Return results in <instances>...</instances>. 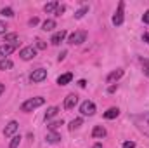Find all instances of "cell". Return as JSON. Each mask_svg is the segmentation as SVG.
Returning <instances> with one entry per match:
<instances>
[{
    "instance_id": "11",
    "label": "cell",
    "mask_w": 149,
    "mask_h": 148,
    "mask_svg": "<svg viewBox=\"0 0 149 148\" xmlns=\"http://www.w3.org/2000/svg\"><path fill=\"white\" fill-rule=\"evenodd\" d=\"M121 77H123V70H121V68H118V70H114V72H111V73L108 75V77H106V80L111 84V82H116V80H120Z\"/></svg>"
},
{
    "instance_id": "29",
    "label": "cell",
    "mask_w": 149,
    "mask_h": 148,
    "mask_svg": "<svg viewBox=\"0 0 149 148\" xmlns=\"http://www.w3.org/2000/svg\"><path fill=\"white\" fill-rule=\"evenodd\" d=\"M5 32H7V25H5L3 21H0V35H2V33H5Z\"/></svg>"
},
{
    "instance_id": "21",
    "label": "cell",
    "mask_w": 149,
    "mask_h": 148,
    "mask_svg": "<svg viewBox=\"0 0 149 148\" xmlns=\"http://www.w3.org/2000/svg\"><path fill=\"white\" fill-rule=\"evenodd\" d=\"M81 124H83V120H81V118H74V120L70 122V125H68V127H70V131H74V129H78Z\"/></svg>"
},
{
    "instance_id": "25",
    "label": "cell",
    "mask_w": 149,
    "mask_h": 148,
    "mask_svg": "<svg viewBox=\"0 0 149 148\" xmlns=\"http://www.w3.org/2000/svg\"><path fill=\"white\" fill-rule=\"evenodd\" d=\"M141 63H142V68H144V73H146V75L149 77V59H144V58H142V59H141Z\"/></svg>"
},
{
    "instance_id": "13",
    "label": "cell",
    "mask_w": 149,
    "mask_h": 148,
    "mask_svg": "<svg viewBox=\"0 0 149 148\" xmlns=\"http://www.w3.org/2000/svg\"><path fill=\"white\" fill-rule=\"evenodd\" d=\"M45 140H47L49 143H52V145H54V143H59V141H61V136H59L56 131H50V132L45 136Z\"/></svg>"
},
{
    "instance_id": "12",
    "label": "cell",
    "mask_w": 149,
    "mask_h": 148,
    "mask_svg": "<svg viewBox=\"0 0 149 148\" xmlns=\"http://www.w3.org/2000/svg\"><path fill=\"white\" fill-rule=\"evenodd\" d=\"M56 28V21L54 19H45L43 23H42V30L43 32H52Z\"/></svg>"
},
{
    "instance_id": "20",
    "label": "cell",
    "mask_w": 149,
    "mask_h": 148,
    "mask_svg": "<svg viewBox=\"0 0 149 148\" xmlns=\"http://www.w3.org/2000/svg\"><path fill=\"white\" fill-rule=\"evenodd\" d=\"M87 12H88V5H83L81 9H78V11L74 12V18H76V19H80V18H83Z\"/></svg>"
},
{
    "instance_id": "17",
    "label": "cell",
    "mask_w": 149,
    "mask_h": 148,
    "mask_svg": "<svg viewBox=\"0 0 149 148\" xmlns=\"http://www.w3.org/2000/svg\"><path fill=\"white\" fill-rule=\"evenodd\" d=\"M12 66H14V63H12L10 59H7V58L0 59V70H2V72H5V70H10Z\"/></svg>"
},
{
    "instance_id": "16",
    "label": "cell",
    "mask_w": 149,
    "mask_h": 148,
    "mask_svg": "<svg viewBox=\"0 0 149 148\" xmlns=\"http://www.w3.org/2000/svg\"><path fill=\"white\" fill-rule=\"evenodd\" d=\"M71 78H73L71 73H64V75H61V77H57V84L59 85H66V84L71 82Z\"/></svg>"
},
{
    "instance_id": "30",
    "label": "cell",
    "mask_w": 149,
    "mask_h": 148,
    "mask_svg": "<svg viewBox=\"0 0 149 148\" xmlns=\"http://www.w3.org/2000/svg\"><path fill=\"white\" fill-rule=\"evenodd\" d=\"M123 148H135V143L134 141H125L123 143Z\"/></svg>"
},
{
    "instance_id": "32",
    "label": "cell",
    "mask_w": 149,
    "mask_h": 148,
    "mask_svg": "<svg viewBox=\"0 0 149 148\" xmlns=\"http://www.w3.org/2000/svg\"><path fill=\"white\" fill-rule=\"evenodd\" d=\"M37 47L38 49H45V44H43L42 40H37Z\"/></svg>"
},
{
    "instance_id": "3",
    "label": "cell",
    "mask_w": 149,
    "mask_h": 148,
    "mask_svg": "<svg viewBox=\"0 0 149 148\" xmlns=\"http://www.w3.org/2000/svg\"><path fill=\"white\" fill-rule=\"evenodd\" d=\"M87 40V32H83V30H80V32H74L70 35L68 38V44H71V45H80V44H83Z\"/></svg>"
},
{
    "instance_id": "18",
    "label": "cell",
    "mask_w": 149,
    "mask_h": 148,
    "mask_svg": "<svg viewBox=\"0 0 149 148\" xmlns=\"http://www.w3.org/2000/svg\"><path fill=\"white\" fill-rule=\"evenodd\" d=\"M118 115H120L118 108H109L108 111H104V118H116Z\"/></svg>"
},
{
    "instance_id": "37",
    "label": "cell",
    "mask_w": 149,
    "mask_h": 148,
    "mask_svg": "<svg viewBox=\"0 0 149 148\" xmlns=\"http://www.w3.org/2000/svg\"><path fill=\"white\" fill-rule=\"evenodd\" d=\"M94 148H102V145H99V143H97V145H95Z\"/></svg>"
},
{
    "instance_id": "33",
    "label": "cell",
    "mask_w": 149,
    "mask_h": 148,
    "mask_svg": "<svg viewBox=\"0 0 149 148\" xmlns=\"http://www.w3.org/2000/svg\"><path fill=\"white\" fill-rule=\"evenodd\" d=\"M64 58H66V51H63V52H61V54H59V58H57V59H59V61H63V59H64Z\"/></svg>"
},
{
    "instance_id": "7",
    "label": "cell",
    "mask_w": 149,
    "mask_h": 148,
    "mask_svg": "<svg viewBox=\"0 0 149 148\" xmlns=\"http://www.w3.org/2000/svg\"><path fill=\"white\" fill-rule=\"evenodd\" d=\"M17 127H19V124L16 122V120H10L7 125H5V129H3V134L9 138V136H14L16 134V131H17Z\"/></svg>"
},
{
    "instance_id": "34",
    "label": "cell",
    "mask_w": 149,
    "mask_h": 148,
    "mask_svg": "<svg viewBox=\"0 0 149 148\" xmlns=\"http://www.w3.org/2000/svg\"><path fill=\"white\" fill-rule=\"evenodd\" d=\"M142 40L148 42V45H149V33H144V35H142Z\"/></svg>"
},
{
    "instance_id": "4",
    "label": "cell",
    "mask_w": 149,
    "mask_h": 148,
    "mask_svg": "<svg viewBox=\"0 0 149 148\" xmlns=\"http://www.w3.org/2000/svg\"><path fill=\"white\" fill-rule=\"evenodd\" d=\"M19 56H21V59H24V61H30V59H33V58L37 56V49H35L33 45H28V47L21 49Z\"/></svg>"
},
{
    "instance_id": "1",
    "label": "cell",
    "mask_w": 149,
    "mask_h": 148,
    "mask_svg": "<svg viewBox=\"0 0 149 148\" xmlns=\"http://www.w3.org/2000/svg\"><path fill=\"white\" fill-rule=\"evenodd\" d=\"M45 103V99L42 98V96H37V98H31V99H26L23 105H21V110L23 111H33L35 108L38 106H42Z\"/></svg>"
},
{
    "instance_id": "36",
    "label": "cell",
    "mask_w": 149,
    "mask_h": 148,
    "mask_svg": "<svg viewBox=\"0 0 149 148\" xmlns=\"http://www.w3.org/2000/svg\"><path fill=\"white\" fill-rule=\"evenodd\" d=\"M3 89H5V85H3V84H2V82H0V94H2V92H3Z\"/></svg>"
},
{
    "instance_id": "6",
    "label": "cell",
    "mask_w": 149,
    "mask_h": 148,
    "mask_svg": "<svg viewBox=\"0 0 149 148\" xmlns=\"http://www.w3.org/2000/svg\"><path fill=\"white\" fill-rule=\"evenodd\" d=\"M47 78V70H43V68H38V70H33V73L30 75V80L31 82H42V80H45Z\"/></svg>"
},
{
    "instance_id": "23",
    "label": "cell",
    "mask_w": 149,
    "mask_h": 148,
    "mask_svg": "<svg viewBox=\"0 0 149 148\" xmlns=\"http://www.w3.org/2000/svg\"><path fill=\"white\" fill-rule=\"evenodd\" d=\"M16 40H17V35H16V33L5 35V42H9V44H16Z\"/></svg>"
},
{
    "instance_id": "22",
    "label": "cell",
    "mask_w": 149,
    "mask_h": 148,
    "mask_svg": "<svg viewBox=\"0 0 149 148\" xmlns=\"http://www.w3.org/2000/svg\"><path fill=\"white\" fill-rule=\"evenodd\" d=\"M0 14L5 16V18H12V16H14V11H12L10 7H3V9L0 11Z\"/></svg>"
},
{
    "instance_id": "27",
    "label": "cell",
    "mask_w": 149,
    "mask_h": 148,
    "mask_svg": "<svg viewBox=\"0 0 149 148\" xmlns=\"http://www.w3.org/2000/svg\"><path fill=\"white\" fill-rule=\"evenodd\" d=\"M64 11H66V5H59V7H57V11H56V16H61Z\"/></svg>"
},
{
    "instance_id": "31",
    "label": "cell",
    "mask_w": 149,
    "mask_h": 148,
    "mask_svg": "<svg viewBox=\"0 0 149 148\" xmlns=\"http://www.w3.org/2000/svg\"><path fill=\"white\" fill-rule=\"evenodd\" d=\"M28 23H30V26H35V25H38V18H31Z\"/></svg>"
},
{
    "instance_id": "14",
    "label": "cell",
    "mask_w": 149,
    "mask_h": 148,
    "mask_svg": "<svg viewBox=\"0 0 149 148\" xmlns=\"http://www.w3.org/2000/svg\"><path fill=\"white\" fill-rule=\"evenodd\" d=\"M57 7H59V4H57V2H49V4H45L43 11H45V12H49V14H56Z\"/></svg>"
},
{
    "instance_id": "19",
    "label": "cell",
    "mask_w": 149,
    "mask_h": 148,
    "mask_svg": "<svg viewBox=\"0 0 149 148\" xmlns=\"http://www.w3.org/2000/svg\"><path fill=\"white\" fill-rule=\"evenodd\" d=\"M57 111H59V108H57V106H50L49 110L45 111V120H50L52 117H56V115H57Z\"/></svg>"
},
{
    "instance_id": "35",
    "label": "cell",
    "mask_w": 149,
    "mask_h": 148,
    "mask_svg": "<svg viewBox=\"0 0 149 148\" xmlns=\"http://www.w3.org/2000/svg\"><path fill=\"white\" fill-rule=\"evenodd\" d=\"M78 85H80V87H85V85H87V80H78Z\"/></svg>"
},
{
    "instance_id": "5",
    "label": "cell",
    "mask_w": 149,
    "mask_h": 148,
    "mask_svg": "<svg viewBox=\"0 0 149 148\" xmlns=\"http://www.w3.org/2000/svg\"><path fill=\"white\" fill-rule=\"evenodd\" d=\"M80 111H81V115H88V117H90V115L95 113V105L87 99V101H83V103L80 105Z\"/></svg>"
},
{
    "instance_id": "26",
    "label": "cell",
    "mask_w": 149,
    "mask_h": 148,
    "mask_svg": "<svg viewBox=\"0 0 149 148\" xmlns=\"http://www.w3.org/2000/svg\"><path fill=\"white\" fill-rule=\"evenodd\" d=\"M59 125H63V120H56V122H50V124H49V129H50V131H56Z\"/></svg>"
},
{
    "instance_id": "10",
    "label": "cell",
    "mask_w": 149,
    "mask_h": 148,
    "mask_svg": "<svg viewBox=\"0 0 149 148\" xmlns=\"http://www.w3.org/2000/svg\"><path fill=\"white\" fill-rule=\"evenodd\" d=\"M66 38V32L64 30H61V32H56L54 35H52V38H50V44H54V45H59L63 40Z\"/></svg>"
},
{
    "instance_id": "2",
    "label": "cell",
    "mask_w": 149,
    "mask_h": 148,
    "mask_svg": "<svg viewBox=\"0 0 149 148\" xmlns=\"http://www.w3.org/2000/svg\"><path fill=\"white\" fill-rule=\"evenodd\" d=\"M123 21H125V2H120L116 12H114V16H113V25H114V26H121Z\"/></svg>"
},
{
    "instance_id": "28",
    "label": "cell",
    "mask_w": 149,
    "mask_h": 148,
    "mask_svg": "<svg viewBox=\"0 0 149 148\" xmlns=\"http://www.w3.org/2000/svg\"><path fill=\"white\" fill-rule=\"evenodd\" d=\"M142 21H144L146 25H149V9L144 12V14H142Z\"/></svg>"
},
{
    "instance_id": "8",
    "label": "cell",
    "mask_w": 149,
    "mask_h": 148,
    "mask_svg": "<svg viewBox=\"0 0 149 148\" xmlns=\"http://www.w3.org/2000/svg\"><path fill=\"white\" fill-rule=\"evenodd\" d=\"M14 51H16V44H3V45H0V56H2V59L5 56L12 54Z\"/></svg>"
},
{
    "instance_id": "9",
    "label": "cell",
    "mask_w": 149,
    "mask_h": 148,
    "mask_svg": "<svg viewBox=\"0 0 149 148\" xmlns=\"http://www.w3.org/2000/svg\"><path fill=\"white\" fill-rule=\"evenodd\" d=\"M76 103H78V96L76 94H68L66 99H64V108L66 110H71V108H74Z\"/></svg>"
},
{
    "instance_id": "15",
    "label": "cell",
    "mask_w": 149,
    "mask_h": 148,
    "mask_svg": "<svg viewBox=\"0 0 149 148\" xmlns=\"http://www.w3.org/2000/svg\"><path fill=\"white\" fill-rule=\"evenodd\" d=\"M92 136H94V138H104V136H106V129H104L102 125H95L94 131H92Z\"/></svg>"
},
{
    "instance_id": "24",
    "label": "cell",
    "mask_w": 149,
    "mask_h": 148,
    "mask_svg": "<svg viewBox=\"0 0 149 148\" xmlns=\"http://www.w3.org/2000/svg\"><path fill=\"white\" fill-rule=\"evenodd\" d=\"M19 143H21V136H14L12 141H10V148H17Z\"/></svg>"
}]
</instances>
